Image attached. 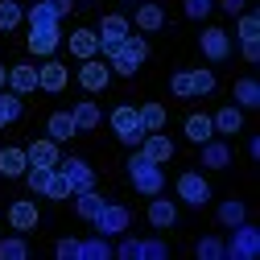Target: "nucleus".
<instances>
[{"mask_svg":"<svg viewBox=\"0 0 260 260\" xmlns=\"http://www.w3.org/2000/svg\"><path fill=\"white\" fill-rule=\"evenodd\" d=\"M112 54V62H108V67L116 71V75H137L141 67H145V58H149V46H145V38H133V34H128L116 50H108Z\"/></svg>","mask_w":260,"mask_h":260,"instance_id":"nucleus-1","label":"nucleus"},{"mask_svg":"<svg viewBox=\"0 0 260 260\" xmlns=\"http://www.w3.org/2000/svg\"><path fill=\"white\" fill-rule=\"evenodd\" d=\"M128 178H133V186L141 190V194H161V186H166V178H161V166L157 161H149L145 153H137L133 161H128Z\"/></svg>","mask_w":260,"mask_h":260,"instance_id":"nucleus-2","label":"nucleus"},{"mask_svg":"<svg viewBox=\"0 0 260 260\" xmlns=\"http://www.w3.org/2000/svg\"><path fill=\"white\" fill-rule=\"evenodd\" d=\"M260 252V232L252 223H236L232 227V240L223 244V256H232V260H252Z\"/></svg>","mask_w":260,"mask_h":260,"instance_id":"nucleus-3","label":"nucleus"},{"mask_svg":"<svg viewBox=\"0 0 260 260\" xmlns=\"http://www.w3.org/2000/svg\"><path fill=\"white\" fill-rule=\"evenodd\" d=\"M112 128H116V137H120L124 145H141V137H145L137 108H128V104H120V108L112 112Z\"/></svg>","mask_w":260,"mask_h":260,"instance_id":"nucleus-4","label":"nucleus"},{"mask_svg":"<svg viewBox=\"0 0 260 260\" xmlns=\"http://www.w3.org/2000/svg\"><path fill=\"white\" fill-rule=\"evenodd\" d=\"M91 223H95V232H100V236H108V240H112V236L128 232V211H124L120 203H104L100 211H95V219H91Z\"/></svg>","mask_w":260,"mask_h":260,"instance_id":"nucleus-5","label":"nucleus"},{"mask_svg":"<svg viewBox=\"0 0 260 260\" xmlns=\"http://www.w3.org/2000/svg\"><path fill=\"white\" fill-rule=\"evenodd\" d=\"M58 174L71 182V194H79V190H91L95 186V170L87 166L83 157H71V161H58Z\"/></svg>","mask_w":260,"mask_h":260,"instance_id":"nucleus-6","label":"nucleus"},{"mask_svg":"<svg viewBox=\"0 0 260 260\" xmlns=\"http://www.w3.org/2000/svg\"><path fill=\"white\" fill-rule=\"evenodd\" d=\"M95 38H100V50H116V46L128 38V21H124L120 13L104 17V21H100V29H95Z\"/></svg>","mask_w":260,"mask_h":260,"instance_id":"nucleus-7","label":"nucleus"},{"mask_svg":"<svg viewBox=\"0 0 260 260\" xmlns=\"http://www.w3.org/2000/svg\"><path fill=\"white\" fill-rule=\"evenodd\" d=\"M178 199L190 203V207H203V203L211 199V186L203 182V174H182V178H178Z\"/></svg>","mask_w":260,"mask_h":260,"instance_id":"nucleus-8","label":"nucleus"},{"mask_svg":"<svg viewBox=\"0 0 260 260\" xmlns=\"http://www.w3.org/2000/svg\"><path fill=\"white\" fill-rule=\"evenodd\" d=\"M79 83H83V91H104V87L112 83V67H104L100 58H83Z\"/></svg>","mask_w":260,"mask_h":260,"instance_id":"nucleus-9","label":"nucleus"},{"mask_svg":"<svg viewBox=\"0 0 260 260\" xmlns=\"http://www.w3.org/2000/svg\"><path fill=\"white\" fill-rule=\"evenodd\" d=\"M199 46H203V54H207L211 62H223L227 50H232V42H227V29H203Z\"/></svg>","mask_w":260,"mask_h":260,"instance_id":"nucleus-10","label":"nucleus"},{"mask_svg":"<svg viewBox=\"0 0 260 260\" xmlns=\"http://www.w3.org/2000/svg\"><path fill=\"white\" fill-rule=\"evenodd\" d=\"M141 153L161 166V161H170V157H174V141H170V137H161V133H145V137H141Z\"/></svg>","mask_w":260,"mask_h":260,"instance_id":"nucleus-11","label":"nucleus"},{"mask_svg":"<svg viewBox=\"0 0 260 260\" xmlns=\"http://www.w3.org/2000/svg\"><path fill=\"white\" fill-rule=\"evenodd\" d=\"M9 223L17 227V232H34V227H38V203H29V199L13 203L9 207Z\"/></svg>","mask_w":260,"mask_h":260,"instance_id":"nucleus-12","label":"nucleus"},{"mask_svg":"<svg viewBox=\"0 0 260 260\" xmlns=\"http://www.w3.org/2000/svg\"><path fill=\"white\" fill-rule=\"evenodd\" d=\"M9 87L17 95H29V91H38V67H29V62H21V67L9 71Z\"/></svg>","mask_w":260,"mask_h":260,"instance_id":"nucleus-13","label":"nucleus"},{"mask_svg":"<svg viewBox=\"0 0 260 260\" xmlns=\"http://www.w3.org/2000/svg\"><path fill=\"white\" fill-rule=\"evenodd\" d=\"M29 166H58V141H34L25 149Z\"/></svg>","mask_w":260,"mask_h":260,"instance_id":"nucleus-14","label":"nucleus"},{"mask_svg":"<svg viewBox=\"0 0 260 260\" xmlns=\"http://www.w3.org/2000/svg\"><path fill=\"white\" fill-rule=\"evenodd\" d=\"M71 54L75 58H95V54H100V38H95V29H75V34H71Z\"/></svg>","mask_w":260,"mask_h":260,"instance_id":"nucleus-15","label":"nucleus"},{"mask_svg":"<svg viewBox=\"0 0 260 260\" xmlns=\"http://www.w3.org/2000/svg\"><path fill=\"white\" fill-rule=\"evenodd\" d=\"M38 87L42 91H62V87H67V67H62V62H46V67H38Z\"/></svg>","mask_w":260,"mask_h":260,"instance_id":"nucleus-16","label":"nucleus"},{"mask_svg":"<svg viewBox=\"0 0 260 260\" xmlns=\"http://www.w3.org/2000/svg\"><path fill=\"white\" fill-rule=\"evenodd\" d=\"M149 223H153V227H174V223H178V207H174L170 199H157V194H153V203H149Z\"/></svg>","mask_w":260,"mask_h":260,"instance_id":"nucleus-17","label":"nucleus"},{"mask_svg":"<svg viewBox=\"0 0 260 260\" xmlns=\"http://www.w3.org/2000/svg\"><path fill=\"white\" fill-rule=\"evenodd\" d=\"M46 133H50V141H71V137H79V128H75L71 112H54L46 120Z\"/></svg>","mask_w":260,"mask_h":260,"instance_id":"nucleus-18","label":"nucleus"},{"mask_svg":"<svg viewBox=\"0 0 260 260\" xmlns=\"http://www.w3.org/2000/svg\"><path fill=\"white\" fill-rule=\"evenodd\" d=\"M25 170H29L25 149H0V174H5V178H21Z\"/></svg>","mask_w":260,"mask_h":260,"instance_id":"nucleus-19","label":"nucleus"},{"mask_svg":"<svg viewBox=\"0 0 260 260\" xmlns=\"http://www.w3.org/2000/svg\"><path fill=\"white\" fill-rule=\"evenodd\" d=\"M203 166H207V170H227V166H232V153H227V145H219V141H203Z\"/></svg>","mask_w":260,"mask_h":260,"instance_id":"nucleus-20","label":"nucleus"},{"mask_svg":"<svg viewBox=\"0 0 260 260\" xmlns=\"http://www.w3.org/2000/svg\"><path fill=\"white\" fill-rule=\"evenodd\" d=\"M58 42H62L58 25H54V29H34V34H29V50H34V54H54Z\"/></svg>","mask_w":260,"mask_h":260,"instance_id":"nucleus-21","label":"nucleus"},{"mask_svg":"<svg viewBox=\"0 0 260 260\" xmlns=\"http://www.w3.org/2000/svg\"><path fill=\"white\" fill-rule=\"evenodd\" d=\"M54 170H58V166H29V170H25V178H29V190L46 199V190H50V182H54Z\"/></svg>","mask_w":260,"mask_h":260,"instance_id":"nucleus-22","label":"nucleus"},{"mask_svg":"<svg viewBox=\"0 0 260 260\" xmlns=\"http://www.w3.org/2000/svg\"><path fill=\"white\" fill-rule=\"evenodd\" d=\"M186 137H190L194 145L211 141V137H215V120H211V116H190V120H186Z\"/></svg>","mask_w":260,"mask_h":260,"instance_id":"nucleus-23","label":"nucleus"},{"mask_svg":"<svg viewBox=\"0 0 260 260\" xmlns=\"http://www.w3.org/2000/svg\"><path fill=\"white\" fill-rule=\"evenodd\" d=\"M71 120H75V128H79V133H91V128L100 124V108H95L91 100H83V104L71 112Z\"/></svg>","mask_w":260,"mask_h":260,"instance_id":"nucleus-24","label":"nucleus"},{"mask_svg":"<svg viewBox=\"0 0 260 260\" xmlns=\"http://www.w3.org/2000/svg\"><path fill=\"white\" fill-rule=\"evenodd\" d=\"M232 95H236V108H256L260 104V83L256 79H240Z\"/></svg>","mask_w":260,"mask_h":260,"instance_id":"nucleus-25","label":"nucleus"},{"mask_svg":"<svg viewBox=\"0 0 260 260\" xmlns=\"http://www.w3.org/2000/svg\"><path fill=\"white\" fill-rule=\"evenodd\" d=\"M100 207H104V199L95 194V186H91V190H79V199H75V215H79V219H95Z\"/></svg>","mask_w":260,"mask_h":260,"instance_id":"nucleus-26","label":"nucleus"},{"mask_svg":"<svg viewBox=\"0 0 260 260\" xmlns=\"http://www.w3.org/2000/svg\"><path fill=\"white\" fill-rule=\"evenodd\" d=\"M137 116H141V128H145V133H161V128H166V108H161V104H145Z\"/></svg>","mask_w":260,"mask_h":260,"instance_id":"nucleus-27","label":"nucleus"},{"mask_svg":"<svg viewBox=\"0 0 260 260\" xmlns=\"http://www.w3.org/2000/svg\"><path fill=\"white\" fill-rule=\"evenodd\" d=\"M21 120V95L17 91H0V128Z\"/></svg>","mask_w":260,"mask_h":260,"instance_id":"nucleus-28","label":"nucleus"},{"mask_svg":"<svg viewBox=\"0 0 260 260\" xmlns=\"http://www.w3.org/2000/svg\"><path fill=\"white\" fill-rule=\"evenodd\" d=\"M137 25L145 29V34H157V29L166 25V13H161L157 5H141V9H137Z\"/></svg>","mask_w":260,"mask_h":260,"instance_id":"nucleus-29","label":"nucleus"},{"mask_svg":"<svg viewBox=\"0 0 260 260\" xmlns=\"http://www.w3.org/2000/svg\"><path fill=\"white\" fill-rule=\"evenodd\" d=\"M108 256H112V244H108V236H95V240L79 244V260H108Z\"/></svg>","mask_w":260,"mask_h":260,"instance_id":"nucleus-30","label":"nucleus"},{"mask_svg":"<svg viewBox=\"0 0 260 260\" xmlns=\"http://www.w3.org/2000/svg\"><path fill=\"white\" fill-rule=\"evenodd\" d=\"M215 120V133H240L244 128V116H240V108L232 104V108H223L219 116H211Z\"/></svg>","mask_w":260,"mask_h":260,"instance_id":"nucleus-31","label":"nucleus"},{"mask_svg":"<svg viewBox=\"0 0 260 260\" xmlns=\"http://www.w3.org/2000/svg\"><path fill=\"white\" fill-rule=\"evenodd\" d=\"M58 25V17H54V9L46 5V0H38L34 9H29V29H54Z\"/></svg>","mask_w":260,"mask_h":260,"instance_id":"nucleus-32","label":"nucleus"},{"mask_svg":"<svg viewBox=\"0 0 260 260\" xmlns=\"http://www.w3.org/2000/svg\"><path fill=\"white\" fill-rule=\"evenodd\" d=\"M21 17H25V13H21L17 0H0V29H5V34L21 25Z\"/></svg>","mask_w":260,"mask_h":260,"instance_id":"nucleus-33","label":"nucleus"},{"mask_svg":"<svg viewBox=\"0 0 260 260\" xmlns=\"http://www.w3.org/2000/svg\"><path fill=\"white\" fill-rule=\"evenodd\" d=\"M219 223H223V227L244 223V203H240V199H227V203L219 207Z\"/></svg>","mask_w":260,"mask_h":260,"instance_id":"nucleus-34","label":"nucleus"},{"mask_svg":"<svg viewBox=\"0 0 260 260\" xmlns=\"http://www.w3.org/2000/svg\"><path fill=\"white\" fill-rule=\"evenodd\" d=\"M25 256H29V248H25V240H21V236L0 240V260H25Z\"/></svg>","mask_w":260,"mask_h":260,"instance_id":"nucleus-35","label":"nucleus"},{"mask_svg":"<svg viewBox=\"0 0 260 260\" xmlns=\"http://www.w3.org/2000/svg\"><path fill=\"white\" fill-rule=\"evenodd\" d=\"M170 91L178 95V100H194V83H190V71H178L170 79Z\"/></svg>","mask_w":260,"mask_h":260,"instance_id":"nucleus-36","label":"nucleus"},{"mask_svg":"<svg viewBox=\"0 0 260 260\" xmlns=\"http://www.w3.org/2000/svg\"><path fill=\"white\" fill-rule=\"evenodd\" d=\"M46 199H54V203H67V199H71V182L62 178L58 170H54V182H50V190H46Z\"/></svg>","mask_w":260,"mask_h":260,"instance_id":"nucleus-37","label":"nucleus"},{"mask_svg":"<svg viewBox=\"0 0 260 260\" xmlns=\"http://www.w3.org/2000/svg\"><path fill=\"white\" fill-rule=\"evenodd\" d=\"M190 83H194V95H211L215 91V75L211 71H190Z\"/></svg>","mask_w":260,"mask_h":260,"instance_id":"nucleus-38","label":"nucleus"},{"mask_svg":"<svg viewBox=\"0 0 260 260\" xmlns=\"http://www.w3.org/2000/svg\"><path fill=\"white\" fill-rule=\"evenodd\" d=\"M170 256V248L161 244V240H149V244H141V260H166Z\"/></svg>","mask_w":260,"mask_h":260,"instance_id":"nucleus-39","label":"nucleus"},{"mask_svg":"<svg viewBox=\"0 0 260 260\" xmlns=\"http://www.w3.org/2000/svg\"><path fill=\"white\" fill-rule=\"evenodd\" d=\"M199 256H207V260H219V256H223V244H219L215 236H203V240H199Z\"/></svg>","mask_w":260,"mask_h":260,"instance_id":"nucleus-40","label":"nucleus"},{"mask_svg":"<svg viewBox=\"0 0 260 260\" xmlns=\"http://www.w3.org/2000/svg\"><path fill=\"white\" fill-rule=\"evenodd\" d=\"M240 38H244V42H256V38H260V21H256L252 13L240 17Z\"/></svg>","mask_w":260,"mask_h":260,"instance_id":"nucleus-41","label":"nucleus"},{"mask_svg":"<svg viewBox=\"0 0 260 260\" xmlns=\"http://www.w3.org/2000/svg\"><path fill=\"white\" fill-rule=\"evenodd\" d=\"M211 5H215V0H186V17L199 21V17H207V13H211Z\"/></svg>","mask_w":260,"mask_h":260,"instance_id":"nucleus-42","label":"nucleus"},{"mask_svg":"<svg viewBox=\"0 0 260 260\" xmlns=\"http://www.w3.org/2000/svg\"><path fill=\"white\" fill-rule=\"evenodd\" d=\"M116 256H124V260H141V240H124V244L116 248Z\"/></svg>","mask_w":260,"mask_h":260,"instance_id":"nucleus-43","label":"nucleus"},{"mask_svg":"<svg viewBox=\"0 0 260 260\" xmlns=\"http://www.w3.org/2000/svg\"><path fill=\"white\" fill-rule=\"evenodd\" d=\"M54 252H58L62 260H79V240H62V244H58Z\"/></svg>","mask_w":260,"mask_h":260,"instance_id":"nucleus-44","label":"nucleus"},{"mask_svg":"<svg viewBox=\"0 0 260 260\" xmlns=\"http://www.w3.org/2000/svg\"><path fill=\"white\" fill-rule=\"evenodd\" d=\"M46 5L54 9V17H67L71 13V0H46Z\"/></svg>","mask_w":260,"mask_h":260,"instance_id":"nucleus-45","label":"nucleus"},{"mask_svg":"<svg viewBox=\"0 0 260 260\" xmlns=\"http://www.w3.org/2000/svg\"><path fill=\"white\" fill-rule=\"evenodd\" d=\"M244 5H248V0H223V9L232 13V17H236V13H244Z\"/></svg>","mask_w":260,"mask_h":260,"instance_id":"nucleus-46","label":"nucleus"},{"mask_svg":"<svg viewBox=\"0 0 260 260\" xmlns=\"http://www.w3.org/2000/svg\"><path fill=\"white\" fill-rule=\"evenodd\" d=\"M244 58L256 62V58H260V46H256V42H244Z\"/></svg>","mask_w":260,"mask_h":260,"instance_id":"nucleus-47","label":"nucleus"},{"mask_svg":"<svg viewBox=\"0 0 260 260\" xmlns=\"http://www.w3.org/2000/svg\"><path fill=\"white\" fill-rule=\"evenodd\" d=\"M5 79H9V75H5V67H0V91H5Z\"/></svg>","mask_w":260,"mask_h":260,"instance_id":"nucleus-48","label":"nucleus"},{"mask_svg":"<svg viewBox=\"0 0 260 260\" xmlns=\"http://www.w3.org/2000/svg\"><path fill=\"white\" fill-rule=\"evenodd\" d=\"M128 5H137V0H128Z\"/></svg>","mask_w":260,"mask_h":260,"instance_id":"nucleus-49","label":"nucleus"}]
</instances>
